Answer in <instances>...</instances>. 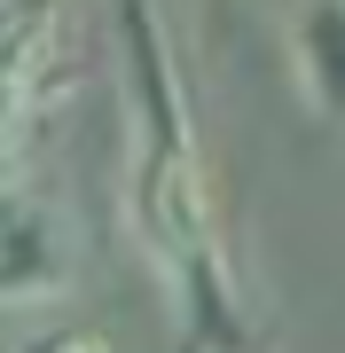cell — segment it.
Segmentation results:
<instances>
[{"instance_id": "277c9868", "label": "cell", "mask_w": 345, "mask_h": 353, "mask_svg": "<svg viewBox=\"0 0 345 353\" xmlns=\"http://www.w3.org/2000/svg\"><path fill=\"white\" fill-rule=\"evenodd\" d=\"M291 63H298L306 102L345 126V0H298V16H291Z\"/></svg>"}, {"instance_id": "3957f363", "label": "cell", "mask_w": 345, "mask_h": 353, "mask_svg": "<svg viewBox=\"0 0 345 353\" xmlns=\"http://www.w3.org/2000/svg\"><path fill=\"white\" fill-rule=\"evenodd\" d=\"M39 55H48V0H8L0 8V181H16V157H24Z\"/></svg>"}, {"instance_id": "7a4b0ae2", "label": "cell", "mask_w": 345, "mask_h": 353, "mask_svg": "<svg viewBox=\"0 0 345 353\" xmlns=\"http://www.w3.org/2000/svg\"><path fill=\"white\" fill-rule=\"evenodd\" d=\"M71 283V243L48 204H32L16 181H0V306H39Z\"/></svg>"}, {"instance_id": "5b68a950", "label": "cell", "mask_w": 345, "mask_h": 353, "mask_svg": "<svg viewBox=\"0 0 345 353\" xmlns=\"http://www.w3.org/2000/svg\"><path fill=\"white\" fill-rule=\"evenodd\" d=\"M16 353H110L94 330H39V338H24Z\"/></svg>"}, {"instance_id": "6da1fadb", "label": "cell", "mask_w": 345, "mask_h": 353, "mask_svg": "<svg viewBox=\"0 0 345 353\" xmlns=\"http://www.w3.org/2000/svg\"><path fill=\"white\" fill-rule=\"evenodd\" d=\"M126 8V55H134V228L149 243L157 275L180 299V338L189 353H243V290L228 267V236H220V196L205 173V150L189 134L173 63L157 48L149 0H118Z\"/></svg>"}]
</instances>
